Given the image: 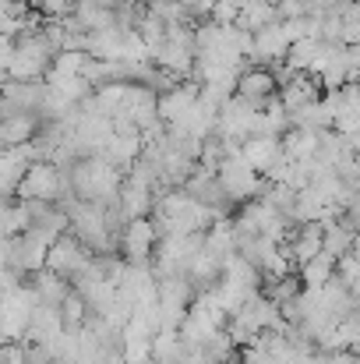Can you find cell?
Segmentation results:
<instances>
[{"label":"cell","instance_id":"1","mask_svg":"<svg viewBox=\"0 0 360 364\" xmlns=\"http://www.w3.org/2000/svg\"><path fill=\"white\" fill-rule=\"evenodd\" d=\"M219 184H223V191H227V198H230V205H244V202H251V198H261L265 195V173H258L254 170V163L234 149L223 163H219Z\"/></svg>","mask_w":360,"mask_h":364},{"label":"cell","instance_id":"2","mask_svg":"<svg viewBox=\"0 0 360 364\" xmlns=\"http://www.w3.org/2000/svg\"><path fill=\"white\" fill-rule=\"evenodd\" d=\"M18 198H32V202H67L71 198V181L67 170L53 159H39L28 166L25 181L18 184Z\"/></svg>","mask_w":360,"mask_h":364},{"label":"cell","instance_id":"3","mask_svg":"<svg viewBox=\"0 0 360 364\" xmlns=\"http://www.w3.org/2000/svg\"><path fill=\"white\" fill-rule=\"evenodd\" d=\"M159 241H163V234H159V227H156L152 216L127 220L124 230H120V255L127 262H134V265H148L152 255H156V247H159Z\"/></svg>","mask_w":360,"mask_h":364},{"label":"cell","instance_id":"4","mask_svg":"<svg viewBox=\"0 0 360 364\" xmlns=\"http://www.w3.org/2000/svg\"><path fill=\"white\" fill-rule=\"evenodd\" d=\"M92 255H96V251L82 241V237H75V234H64L60 241L50 247L46 269H53V272H60V276H67V279L75 283V279H82V276H85V269H89Z\"/></svg>","mask_w":360,"mask_h":364},{"label":"cell","instance_id":"5","mask_svg":"<svg viewBox=\"0 0 360 364\" xmlns=\"http://www.w3.org/2000/svg\"><path fill=\"white\" fill-rule=\"evenodd\" d=\"M290 46H293V36H290V28H286V18H279V21L265 25L261 32H254V53H251V64L279 68V64H286Z\"/></svg>","mask_w":360,"mask_h":364},{"label":"cell","instance_id":"6","mask_svg":"<svg viewBox=\"0 0 360 364\" xmlns=\"http://www.w3.org/2000/svg\"><path fill=\"white\" fill-rule=\"evenodd\" d=\"M279 89H283V82H279L276 68H265V64H247L237 78V96H244L254 107H268L272 100H279Z\"/></svg>","mask_w":360,"mask_h":364},{"label":"cell","instance_id":"7","mask_svg":"<svg viewBox=\"0 0 360 364\" xmlns=\"http://www.w3.org/2000/svg\"><path fill=\"white\" fill-rule=\"evenodd\" d=\"M202 103V82H177L173 89L159 92V121L163 124H180L195 107Z\"/></svg>","mask_w":360,"mask_h":364},{"label":"cell","instance_id":"8","mask_svg":"<svg viewBox=\"0 0 360 364\" xmlns=\"http://www.w3.org/2000/svg\"><path fill=\"white\" fill-rule=\"evenodd\" d=\"M156 202H159V188L127 177L124 188H120L117 209H120L124 220H141V216H152V213H156Z\"/></svg>","mask_w":360,"mask_h":364},{"label":"cell","instance_id":"9","mask_svg":"<svg viewBox=\"0 0 360 364\" xmlns=\"http://www.w3.org/2000/svg\"><path fill=\"white\" fill-rule=\"evenodd\" d=\"M322 96H325V85H322L318 75H293V78L283 82V89H279V100H283V107H286L290 114H297V110L318 103Z\"/></svg>","mask_w":360,"mask_h":364},{"label":"cell","instance_id":"10","mask_svg":"<svg viewBox=\"0 0 360 364\" xmlns=\"http://www.w3.org/2000/svg\"><path fill=\"white\" fill-rule=\"evenodd\" d=\"M46 100V82H4V114H14V110H28V114H39Z\"/></svg>","mask_w":360,"mask_h":364},{"label":"cell","instance_id":"11","mask_svg":"<svg viewBox=\"0 0 360 364\" xmlns=\"http://www.w3.org/2000/svg\"><path fill=\"white\" fill-rule=\"evenodd\" d=\"M240 152L254 163V170L258 173H265L268 177V170L286 156V149H283V138L279 134H254V138H247L244 145H240Z\"/></svg>","mask_w":360,"mask_h":364},{"label":"cell","instance_id":"12","mask_svg":"<svg viewBox=\"0 0 360 364\" xmlns=\"http://www.w3.org/2000/svg\"><path fill=\"white\" fill-rule=\"evenodd\" d=\"M39 131H43L39 114L14 110V114H4V124H0V141H4V149H11V145H25V141H36V134H39Z\"/></svg>","mask_w":360,"mask_h":364},{"label":"cell","instance_id":"13","mask_svg":"<svg viewBox=\"0 0 360 364\" xmlns=\"http://www.w3.org/2000/svg\"><path fill=\"white\" fill-rule=\"evenodd\" d=\"M290 255H293V262H297V269L304 265V262H311L315 255H322L325 251V227L322 223H300L293 234H290Z\"/></svg>","mask_w":360,"mask_h":364},{"label":"cell","instance_id":"14","mask_svg":"<svg viewBox=\"0 0 360 364\" xmlns=\"http://www.w3.org/2000/svg\"><path fill=\"white\" fill-rule=\"evenodd\" d=\"M64 315L57 304H39L36 315H32V326H28V340L25 343H53L60 333H64Z\"/></svg>","mask_w":360,"mask_h":364},{"label":"cell","instance_id":"15","mask_svg":"<svg viewBox=\"0 0 360 364\" xmlns=\"http://www.w3.org/2000/svg\"><path fill=\"white\" fill-rule=\"evenodd\" d=\"M322 134H325V131L290 127V131L283 134V149H286L290 159H304V163H311V159H318V152H322Z\"/></svg>","mask_w":360,"mask_h":364},{"label":"cell","instance_id":"16","mask_svg":"<svg viewBox=\"0 0 360 364\" xmlns=\"http://www.w3.org/2000/svg\"><path fill=\"white\" fill-rule=\"evenodd\" d=\"M187 279L195 283V290H209V287H216V283L223 279V258H219L216 251L202 247V251L191 258V265H187Z\"/></svg>","mask_w":360,"mask_h":364},{"label":"cell","instance_id":"17","mask_svg":"<svg viewBox=\"0 0 360 364\" xmlns=\"http://www.w3.org/2000/svg\"><path fill=\"white\" fill-rule=\"evenodd\" d=\"M32 279V287H36V294H39V301L43 304H64V297L75 290V283L67 279V276H60V272H53V269H43V272H36V276H28Z\"/></svg>","mask_w":360,"mask_h":364},{"label":"cell","instance_id":"18","mask_svg":"<svg viewBox=\"0 0 360 364\" xmlns=\"http://www.w3.org/2000/svg\"><path fill=\"white\" fill-rule=\"evenodd\" d=\"M279 18H283L279 0H247V4L240 7L237 25L247 28V32H261L265 25H272V21H279Z\"/></svg>","mask_w":360,"mask_h":364},{"label":"cell","instance_id":"19","mask_svg":"<svg viewBox=\"0 0 360 364\" xmlns=\"http://www.w3.org/2000/svg\"><path fill=\"white\" fill-rule=\"evenodd\" d=\"M322 227H325V251H329L332 258H347V255L354 251L357 230L347 223V216H332V220H325Z\"/></svg>","mask_w":360,"mask_h":364},{"label":"cell","instance_id":"20","mask_svg":"<svg viewBox=\"0 0 360 364\" xmlns=\"http://www.w3.org/2000/svg\"><path fill=\"white\" fill-rule=\"evenodd\" d=\"M0 227H4V237H18V234H28L32 230V205L25 198H4V216H0Z\"/></svg>","mask_w":360,"mask_h":364},{"label":"cell","instance_id":"21","mask_svg":"<svg viewBox=\"0 0 360 364\" xmlns=\"http://www.w3.org/2000/svg\"><path fill=\"white\" fill-rule=\"evenodd\" d=\"M124 39H127V28H120V25L99 28V32H92L89 53L99 60H124Z\"/></svg>","mask_w":360,"mask_h":364},{"label":"cell","instance_id":"22","mask_svg":"<svg viewBox=\"0 0 360 364\" xmlns=\"http://www.w3.org/2000/svg\"><path fill=\"white\" fill-rule=\"evenodd\" d=\"M297 272H300L304 287H325L329 279L339 276V258H332L329 251H322V255H315L311 262H304Z\"/></svg>","mask_w":360,"mask_h":364},{"label":"cell","instance_id":"23","mask_svg":"<svg viewBox=\"0 0 360 364\" xmlns=\"http://www.w3.org/2000/svg\"><path fill=\"white\" fill-rule=\"evenodd\" d=\"M60 315H64V326H67V329H82V326L89 322L92 308H89V301H85L82 290H71V294L64 297V304H60Z\"/></svg>","mask_w":360,"mask_h":364},{"label":"cell","instance_id":"24","mask_svg":"<svg viewBox=\"0 0 360 364\" xmlns=\"http://www.w3.org/2000/svg\"><path fill=\"white\" fill-rule=\"evenodd\" d=\"M78 11V0H39V14L46 18H71Z\"/></svg>","mask_w":360,"mask_h":364},{"label":"cell","instance_id":"25","mask_svg":"<svg viewBox=\"0 0 360 364\" xmlns=\"http://www.w3.org/2000/svg\"><path fill=\"white\" fill-rule=\"evenodd\" d=\"M339 276H343L350 287L357 283V279H360V255H354V251H350L347 258H339Z\"/></svg>","mask_w":360,"mask_h":364},{"label":"cell","instance_id":"26","mask_svg":"<svg viewBox=\"0 0 360 364\" xmlns=\"http://www.w3.org/2000/svg\"><path fill=\"white\" fill-rule=\"evenodd\" d=\"M180 4L191 11V18H198V11H202V4H205V0H180Z\"/></svg>","mask_w":360,"mask_h":364},{"label":"cell","instance_id":"27","mask_svg":"<svg viewBox=\"0 0 360 364\" xmlns=\"http://www.w3.org/2000/svg\"><path fill=\"white\" fill-rule=\"evenodd\" d=\"M354 255H360V230H357V237H354Z\"/></svg>","mask_w":360,"mask_h":364},{"label":"cell","instance_id":"28","mask_svg":"<svg viewBox=\"0 0 360 364\" xmlns=\"http://www.w3.org/2000/svg\"><path fill=\"white\" fill-rule=\"evenodd\" d=\"M354 364H360V354H357V361H354Z\"/></svg>","mask_w":360,"mask_h":364}]
</instances>
